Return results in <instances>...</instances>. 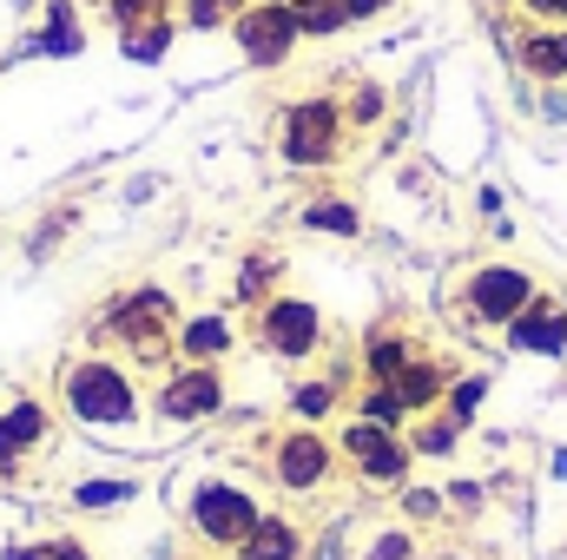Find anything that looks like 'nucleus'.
Segmentation results:
<instances>
[{
    "mask_svg": "<svg viewBox=\"0 0 567 560\" xmlns=\"http://www.w3.org/2000/svg\"><path fill=\"white\" fill-rule=\"evenodd\" d=\"M60 403H66V416L80 422V428H100V435L133 428V422L145 416L133 370L113 363V356H73V363L60 370Z\"/></svg>",
    "mask_w": 567,
    "mask_h": 560,
    "instance_id": "f257e3e1",
    "label": "nucleus"
},
{
    "mask_svg": "<svg viewBox=\"0 0 567 560\" xmlns=\"http://www.w3.org/2000/svg\"><path fill=\"white\" fill-rule=\"evenodd\" d=\"M258 495L245 488V481H225V475H205V481H192V495H185V521H192V535L205 541V548H218V554H238L245 548V535L258 528Z\"/></svg>",
    "mask_w": 567,
    "mask_h": 560,
    "instance_id": "f03ea898",
    "label": "nucleus"
},
{
    "mask_svg": "<svg viewBox=\"0 0 567 560\" xmlns=\"http://www.w3.org/2000/svg\"><path fill=\"white\" fill-rule=\"evenodd\" d=\"M100 336L126 343L133 356H145V363H152V356L178 336V303H172V290L140 283V290L113 297V303H106V317H100Z\"/></svg>",
    "mask_w": 567,
    "mask_h": 560,
    "instance_id": "7ed1b4c3",
    "label": "nucleus"
},
{
    "mask_svg": "<svg viewBox=\"0 0 567 560\" xmlns=\"http://www.w3.org/2000/svg\"><path fill=\"white\" fill-rule=\"evenodd\" d=\"M343 106L330 100V93H310V100H297V106H284V126H278V152L284 165H297V172H323V165H337V152H343Z\"/></svg>",
    "mask_w": 567,
    "mask_h": 560,
    "instance_id": "20e7f679",
    "label": "nucleus"
},
{
    "mask_svg": "<svg viewBox=\"0 0 567 560\" xmlns=\"http://www.w3.org/2000/svg\"><path fill=\"white\" fill-rule=\"evenodd\" d=\"M231 40H238V53L258 66V73H278L284 60L297 53V40H303V27H297V13H290V0H251L238 20H231Z\"/></svg>",
    "mask_w": 567,
    "mask_h": 560,
    "instance_id": "39448f33",
    "label": "nucleus"
},
{
    "mask_svg": "<svg viewBox=\"0 0 567 560\" xmlns=\"http://www.w3.org/2000/svg\"><path fill=\"white\" fill-rule=\"evenodd\" d=\"M218 409H225V370H218V363H178V370L152 390V416L178 422V428L212 422Z\"/></svg>",
    "mask_w": 567,
    "mask_h": 560,
    "instance_id": "423d86ee",
    "label": "nucleus"
},
{
    "mask_svg": "<svg viewBox=\"0 0 567 560\" xmlns=\"http://www.w3.org/2000/svg\"><path fill=\"white\" fill-rule=\"evenodd\" d=\"M330 468H337V448H330V435L317 422H297L271 442V481L284 495H317L330 481Z\"/></svg>",
    "mask_w": 567,
    "mask_h": 560,
    "instance_id": "0eeeda50",
    "label": "nucleus"
},
{
    "mask_svg": "<svg viewBox=\"0 0 567 560\" xmlns=\"http://www.w3.org/2000/svg\"><path fill=\"white\" fill-rule=\"evenodd\" d=\"M337 448H343V462H350L363 481H403V475H410V462H416L410 435H396V428H383V422H363V416L343 422Z\"/></svg>",
    "mask_w": 567,
    "mask_h": 560,
    "instance_id": "6e6552de",
    "label": "nucleus"
},
{
    "mask_svg": "<svg viewBox=\"0 0 567 560\" xmlns=\"http://www.w3.org/2000/svg\"><path fill=\"white\" fill-rule=\"evenodd\" d=\"M258 343L278 356V363H303L317 343H323V310L310 297H271L258 310Z\"/></svg>",
    "mask_w": 567,
    "mask_h": 560,
    "instance_id": "1a4fd4ad",
    "label": "nucleus"
},
{
    "mask_svg": "<svg viewBox=\"0 0 567 560\" xmlns=\"http://www.w3.org/2000/svg\"><path fill=\"white\" fill-rule=\"evenodd\" d=\"M535 297H542V290H535V278H528L522 265H482V271L468 278V317H475V323L508 330Z\"/></svg>",
    "mask_w": 567,
    "mask_h": 560,
    "instance_id": "9d476101",
    "label": "nucleus"
},
{
    "mask_svg": "<svg viewBox=\"0 0 567 560\" xmlns=\"http://www.w3.org/2000/svg\"><path fill=\"white\" fill-rule=\"evenodd\" d=\"M508 343L522 356H567V310L555 297H535L515 323H508Z\"/></svg>",
    "mask_w": 567,
    "mask_h": 560,
    "instance_id": "9b49d317",
    "label": "nucleus"
},
{
    "mask_svg": "<svg viewBox=\"0 0 567 560\" xmlns=\"http://www.w3.org/2000/svg\"><path fill=\"white\" fill-rule=\"evenodd\" d=\"M47 435H53V416H47V403H33V396L7 403V409H0V468L27 462V455L47 442Z\"/></svg>",
    "mask_w": 567,
    "mask_h": 560,
    "instance_id": "f8f14e48",
    "label": "nucleus"
},
{
    "mask_svg": "<svg viewBox=\"0 0 567 560\" xmlns=\"http://www.w3.org/2000/svg\"><path fill=\"white\" fill-rule=\"evenodd\" d=\"M231 343H238V330H231L218 310L178 317V336H172V350H178L185 363H225V356H231Z\"/></svg>",
    "mask_w": 567,
    "mask_h": 560,
    "instance_id": "ddd939ff",
    "label": "nucleus"
},
{
    "mask_svg": "<svg viewBox=\"0 0 567 560\" xmlns=\"http://www.w3.org/2000/svg\"><path fill=\"white\" fill-rule=\"evenodd\" d=\"M515 60H522V73H528V80L561 86V80H567V27H528V33H522V46H515Z\"/></svg>",
    "mask_w": 567,
    "mask_h": 560,
    "instance_id": "4468645a",
    "label": "nucleus"
},
{
    "mask_svg": "<svg viewBox=\"0 0 567 560\" xmlns=\"http://www.w3.org/2000/svg\"><path fill=\"white\" fill-rule=\"evenodd\" d=\"M238 560H303V528L284 515H258V528L245 535Z\"/></svg>",
    "mask_w": 567,
    "mask_h": 560,
    "instance_id": "2eb2a0df",
    "label": "nucleus"
},
{
    "mask_svg": "<svg viewBox=\"0 0 567 560\" xmlns=\"http://www.w3.org/2000/svg\"><path fill=\"white\" fill-rule=\"evenodd\" d=\"M396 396H403V409L410 416H423V409H435L442 396H449V376H442V363H429V356H416L403 376H396Z\"/></svg>",
    "mask_w": 567,
    "mask_h": 560,
    "instance_id": "dca6fc26",
    "label": "nucleus"
},
{
    "mask_svg": "<svg viewBox=\"0 0 567 560\" xmlns=\"http://www.w3.org/2000/svg\"><path fill=\"white\" fill-rule=\"evenodd\" d=\"M303 231H323V238H357L363 231V211L350 198H310L303 205Z\"/></svg>",
    "mask_w": 567,
    "mask_h": 560,
    "instance_id": "f3484780",
    "label": "nucleus"
},
{
    "mask_svg": "<svg viewBox=\"0 0 567 560\" xmlns=\"http://www.w3.org/2000/svg\"><path fill=\"white\" fill-rule=\"evenodd\" d=\"M410 363H416V343H410V336H377V343L363 350V376H370V383H396Z\"/></svg>",
    "mask_w": 567,
    "mask_h": 560,
    "instance_id": "a211bd4d",
    "label": "nucleus"
},
{
    "mask_svg": "<svg viewBox=\"0 0 567 560\" xmlns=\"http://www.w3.org/2000/svg\"><path fill=\"white\" fill-rule=\"evenodd\" d=\"M290 13H297V27H303V40H337V33L350 27V13H343V0H290Z\"/></svg>",
    "mask_w": 567,
    "mask_h": 560,
    "instance_id": "6ab92c4d",
    "label": "nucleus"
},
{
    "mask_svg": "<svg viewBox=\"0 0 567 560\" xmlns=\"http://www.w3.org/2000/svg\"><path fill=\"white\" fill-rule=\"evenodd\" d=\"M357 416H363V422H383V428H403V422H410V409H403L396 383H370V390H363V403H357Z\"/></svg>",
    "mask_w": 567,
    "mask_h": 560,
    "instance_id": "aec40b11",
    "label": "nucleus"
},
{
    "mask_svg": "<svg viewBox=\"0 0 567 560\" xmlns=\"http://www.w3.org/2000/svg\"><path fill=\"white\" fill-rule=\"evenodd\" d=\"M337 396H343V383H297V390H290V416L323 422L330 409H337Z\"/></svg>",
    "mask_w": 567,
    "mask_h": 560,
    "instance_id": "412c9836",
    "label": "nucleus"
},
{
    "mask_svg": "<svg viewBox=\"0 0 567 560\" xmlns=\"http://www.w3.org/2000/svg\"><path fill=\"white\" fill-rule=\"evenodd\" d=\"M271 283H278V258H245L238 265V303H271L278 297Z\"/></svg>",
    "mask_w": 567,
    "mask_h": 560,
    "instance_id": "4be33fe9",
    "label": "nucleus"
},
{
    "mask_svg": "<svg viewBox=\"0 0 567 560\" xmlns=\"http://www.w3.org/2000/svg\"><path fill=\"white\" fill-rule=\"evenodd\" d=\"M245 7H251V0H185V27H198V33H218V27H231Z\"/></svg>",
    "mask_w": 567,
    "mask_h": 560,
    "instance_id": "5701e85b",
    "label": "nucleus"
},
{
    "mask_svg": "<svg viewBox=\"0 0 567 560\" xmlns=\"http://www.w3.org/2000/svg\"><path fill=\"white\" fill-rule=\"evenodd\" d=\"M455 442H462V422L455 416H429L416 435H410V448L416 455H455Z\"/></svg>",
    "mask_w": 567,
    "mask_h": 560,
    "instance_id": "b1692460",
    "label": "nucleus"
},
{
    "mask_svg": "<svg viewBox=\"0 0 567 560\" xmlns=\"http://www.w3.org/2000/svg\"><path fill=\"white\" fill-rule=\"evenodd\" d=\"M40 46H47V53H80V20H73V7H47Z\"/></svg>",
    "mask_w": 567,
    "mask_h": 560,
    "instance_id": "393cba45",
    "label": "nucleus"
},
{
    "mask_svg": "<svg viewBox=\"0 0 567 560\" xmlns=\"http://www.w3.org/2000/svg\"><path fill=\"white\" fill-rule=\"evenodd\" d=\"M120 46H126V60H158V53H165V46H172V20H152V27H133V33H126V40H120Z\"/></svg>",
    "mask_w": 567,
    "mask_h": 560,
    "instance_id": "a878e982",
    "label": "nucleus"
},
{
    "mask_svg": "<svg viewBox=\"0 0 567 560\" xmlns=\"http://www.w3.org/2000/svg\"><path fill=\"white\" fill-rule=\"evenodd\" d=\"M13 560H93V554H86V541H73V535H47V541L13 548Z\"/></svg>",
    "mask_w": 567,
    "mask_h": 560,
    "instance_id": "bb28decb",
    "label": "nucleus"
},
{
    "mask_svg": "<svg viewBox=\"0 0 567 560\" xmlns=\"http://www.w3.org/2000/svg\"><path fill=\"white\" fill-rule=\"evenodd\" d=\"M482 396H488V376H455L442 403H449V416H455V422H468L475 409H482Z\"/></svg>",
    "mask_w": 567,
    "mask_h": 560,
    "instance_id": "cd10ccee",
    "label": "nucleus"
},
{
    "mask_svg": "<svg viewBox=\"0 0 567 560\" xmlns=\"http://www.w3.org/2000/svg\"><path fill=\"white\" fill-rule=\"evenodd\" d=\"M106 13H113V27H120V33H133V27L165 20V0H106Z\"/></svg>",
    "mask_w": 567,
    "mask_h": 560,
    "instance_id": "c85d7f7f",
    "label": "nucleus"
},
{
    "mask_svg": "<svg viewBox=\"0 0 567 560\" xmlns=\"http://www.w3.org/2000/svg\"><path fill=\"white\" fill-rule=\"evenodd\" d=\"M343 120H350V126H377V120H383V86L363 80V86L343 100Z\"/></svg>",
    "mask_w": 567,
    "mask_h": 560,
    "instance_id": "c756f323",
    "label": "nucleus"
},
{
    "mask_svg": "<svg viewBox=\"0 0 567 560\" xmlns=\"http://www.w3.org/2000/svg\"><path fill=\"white\" fill-rule=\"evenodd\" d=\"M73 501L80 508H120V501H133V481H80Z\"/></svg>",
    "mask_w": 567,
    "mask_h": 560,
    "instance_id": "7c9ffc66",
    "label": "nucleus"
},
{
    "mask_svg": "<svg viewBox=\"0 0 567 560\" xmlns=\"http://www.w3.org/2000/svg\"><path fill=\"white\" fill-rule=\"evenodd\" d=\"M535 27H567V0H515Z\"/></svg>",
    "mask_w": 567,
    "mask_h": 560,
    "instance_id": "2f4dec72",
    "label": "nucleus"
},
{
    "mask_svg": "<svg viewBox=\"0 0 567 560\" xmlns=\"http://www.w3.org/2000/svg\"><path fill=\"white\" fill-rule=\"evenodd\" d=\"M416 548H410V535H377V548H370V560H410Z\"/></svg>",
    "mask_w": 567,
    "mask_h": 560,
    "instance_id": "473e14b6",
    "label": "nucleus"
},
{
    "mask_svg": "<svg viewBox=\"0 0 567 560\" xmlns=\"http://www.w3.org/2000/svg\"><path fill=\"white\" fill-rule=\"evenodd\" d=\"M390 7H396V0H343V13H350V27H357V20H383Z\"/></svg>",
    "mask_w": 567,
    "mask_h": 560,
    "instance_id": "72a5a7b5",
    "label": "nucleus"
},
{
    "mask_svg": "<svg viewBox=\"0 0 567 560\" xmlns=\"http://www.w3.org/2000/svg\"><path fill=\"white\" fill-rule=\"evenodd\" d=\"M403 508H410V515H435L442 501H435V495H416V488H410V495H403Z\"/></svg>",
    "mask_w": 567,
    "mask_h": 560,
    "instance_id": "f704fd0d",
    "label": "nucleus"
},
{
    "mask_svg": "<svg viewBox=\"0 0 567 560\" xmlns=\"http://www.w3.org/2000/svg\"><path fill=\"white\" fill-rule=\"evenodd\" d=\"M488 7H515V0H488Z\"/></svg>",
    "mask_w": 567,
    "mask_h": 560,
    "instance_id": "c9c22d12",
    "label": "nucleus"
}]
</instances>
